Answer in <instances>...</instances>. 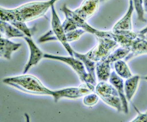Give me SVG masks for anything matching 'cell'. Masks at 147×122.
<instances>
[{
    "mask_svg": "<svg viewBox=\"0 0 147 122\" xmlns=\"http://www.w3.org/2000/svg\"><path fill=\"white\" fill-rule=\"evenodd\" d=\"M134 8L137 13L138 20L142 22H146L144 16V10L143 6V0H133Z\"/></svg>",
    "mask_w": 147,
    "mask_h": 122,
    "instance_id": "ffe728a7",
    "label": "cell"
},
{
    "mask_svg": "<svg viewBox=\"0 0 147 122\" xmlns=\"http://www.w3.org/2000/svg\"><path fill=\"white\" fill-rule=\"evenodd\" d=\"M0 29L5 38L25 37V35L9 22L1 20Z\"/></svg>",
    "mask_w": 147,
    "mask_h": 122,
    "instance_id": "9a60e30c",
    "label": "cell"
},
{
    "mask_svg": "<svg viewBox=\"0 0 147 122\" xmlns=\"http://www.w3.org/2000/svg\"><path fill=\"white\" fill-rule=\"evenodd\" d=\"M99 96L96 93L88 94L85 95L84 98V104L87 106H93L97 104L99 100Z\"/></svg>",
    "mask_w": 147,
    "mask_h": 122,
    "instance_id": "603a6c76",
    "label": "cell"
},
{
    "mask_svg": "<svg viewBox=\"0 0 147 122\" xmlns=\"http://www.w3.org/2000/svg\"><path fill=\"white\" fill-rule=\"evenodd\" d=\"M143 5L144 7V11L147 12V0H143Z\"/></svg>",
    "mask_w": 147,
    "mask_h": 122,
    "instance_id": "d4e9b609",
    "label": "cell"
},
{
    "mask_svg": "<svg viewBox=\"0 0 147 122\" xmlns=\"http://www.w3.org/2000/svg\"><path fill=\"white\" fill-rule=\"evenodd\" d=\"M143 79H145L146 81H147V76H146L145 77H143ZM146 113H147V111L146 112Z\"/></svg>",
    "mask_w": 147,
    "mask_h": 122,
    "instance_id": "4316f807",
    "label": "cell"
},
{
    "mask_svg": "<svg viewBox=\"0 0 147 122\" xmlns=\"http://www.w3.org/2000/svg\"><path fill=\"white\" fill-rule=\"evenodd\" d=\"M95 87L92 84L84 83L79 87H69L54 91L52 96L55 102L63 97L70 99L79 98L94 91Z\"/></svg>",
    "mask_w": 147,
    "mask_h": 122,
    "instance_id": "52a82bcc",
    "label": "cell"
},
{
    "mask_svg": "<svg viewBox=\"0 0 147 122\" xmlns=\"http://www.w3.org/2000/svg\"><path fill=\"white\" fill-rule=\"evenodd\" d=\"M133 0H129V5L127 11L124 16L118 21L114 25L112 31L118 30H132V14L134 10Z\"/></svg>",
    "mask_w": 147,
    "mask_h": 122,
    "instance_id": "7c38bea8",
    "label": "cell"
},
{
    "mask_svg": "<svg viewBox=\"0 0 147 122\" xmlns=\"http://www.w3.org/2000/svg\"><path fill=\"white\" fill-rule=\"evenodd\" d=\"M73 57L78 59L83 63L85 66L87 72L91 74L92 76L96 79V62H94L90 59L87 57L85 54L79 53L76 52L75 51L74 52Z\"/></svg>",
    "mask_w": 147,
    "mask_h": 122,
    "instance_id": "d6986e66",
    "label": "cell"
},
{
    "mask_svg": "<svg viewBox=\"0 0 147 122\" xmlns=\"http://www.w3.org/2000/svg\"><path fill=\"white\" fill-rule=\"evenodd\" d=\"M96 93L105 103L116 109L123 111L122 102L117 90L111 84L106 81H100L96 85Z\"/></svg>",
    "mask_w": 147,
    "mask_h": 122,
    "instance_id": "5b68a950",
    "label": "cell"
},
{
    "mask_svg": "<svg viewBox=\"0 0 147 122\" xmlns=\"http://www.w3.org/2000/svg\"><path fill=\"white\" fill-rule=\"evenodd\" d=\"M138 33L143 34H147V27H146L145 28H144V29H143L142 30H140Z\"/></svg>",
    "mask_w": 147,
    "mask_h": 122,
    "instance_id": "484cf974",
    "label": "cell"
},
{
    "mask_svg": "<svg viewBox=\"0 0 147 122\" xmlns=\"http://www.w3.org/2000/svg\"><path fill=\"white\" fill-rule=\"evenodd\" d=\"M97 39L96 45L87 53V57L94 62H98L104 60L112 51L120 45L111 39L106 37H96Z\"/></svg>",
    "mask_w": 147,
    "mask_h": 122,
    "instance_id": "277c9868",
    "label": "cell"
},
{
    "mask_svg": "<svg viewBox=\"0 0 147 122\" xmlns=\"http://www.w3.org/2000/svg\"><path fill=\"white\" fill-rule=\"evenodd\" d=\"M3 83L28 93L53 95L54 91L48 89L36 77L30 75L4 79Z\"/></svg>",
    "mask_w": 147,
    "mask_h": 122,
    "instance_id": "7a4b0ae2",
    "label": "cell"
},
{
    "mask_svg": "<svg viewBox=\"0 0 147 122\" xmlns=\"http://www.w3.org/2000/svg\"><path fill=\"white\" fill-rule=\"evenodd\" d=\"M115 71L122 78L127 79L133 76L129 66L125 60H120L114 63Z\"/></svg>",
    "mask_w": 147,
    "mask_h": 122,
    "instance_id": "e0dca14e",
    "label": "cell"
},
{
    "mask_svg": "<svg viewBox=\"0 0 147 122\" xmlns=\"http://www.w3.org/2000/svg\"><path fill=\"white\" fill-rule=\"evenodd\" d=\"M137 33V37L131 42L129 47L130 52L124 59L125 61L130 60L137 56L147 54V34Z\"/></svg>",
    "mask_w": 147,
    "mask_h": 122,
    "instance_id": "ba28073f",
    "label": "cell"
},
{
    "mask_svg": "<svg viewBox=\"0 0 147 122\" xmlns=\"http://www.w3.org/2000/svg\"><path fill=\"white\" fill-rule=\"evenodd\" d=\"M105 1V0H101V1H102V2H103V1Z\"/></svg>",
    "mask_w": 147,
    "mask_h": 122,
    "instance_id": "83f0119b",
    "label": "cell"
},
{
    "mask_svg": "<svg viewBox=\"0 0 147 122\" xmlns=\"http://www.w3.org/2000/svg\"><path fill=\"white\" fill-rule=\"evenodd\" d=\"M109 81L110 84L113 85L119 94V97L122 102L123 111L127 114L129 113V104L125 97L124 89V82L123 79L117 75L115 71H112Z\"/></svg>",
    "mask_w": 147,
    "mask_h": 122,
    "instance_id": "30bf717a",
    "label": "cell"
},
{
    "mask_svg": "<svg viewBox=\"0 0 147 122\" xmlns=\"http://www.w3.org/2000/svg\"><path fill=\"white\" fill-rule=\"evenodd\" d=\"M134 109L137 112V115L136 118L131 121L132 122H147V113H141L138 109L134 105Z\"/></svg>",
    "mask_w": 147,
    "mask_h": 122,
    "instance_id": "cb8c5ba5",
    "label": "cell"
},
{
    "mask_svg": "<svg viewBox=\"0 0 147 122\" xmlns=\"http://www.w3.org/2000/svg\"><path fill=\"white\" fill-rule=\"evenodd\" d=\"M43 57L59 61L68 64L77 73L80 80L83 83L92 84L94 86H96V79L86 71L85 66L83 63L78 59L72 56L64 57L50 54H44Z\"/></svg>",
    "mask_w": 147,
    "mask_h": 122,
    "instance_id": "8992f818",
    "label": "cell"
},
{
    "mask_svg": "<svg viewBox=\"0 0 147 122\" xmlns=\"http://www.w3.org/2000/svg\"><path fill=\"white\" fill-rule=\"evenodd\" d=\"M58 0L46 2H31L11 9L1 8V20L10 22L19 21L27 22L43 16L49 9Z\"/></svg>",
    "mask_w": 147,
    "mask_h": 122,
    "instance_id": "6da1fadb",
    "label": "cell"
},
{
    "mask_svg": "<svg viewBox=\"0 0 147 122\" xmlns=\"http://www.w3.org/2000/svg\"><path fill=\"white\" fill-rule=\"evenodd\" d=\"M140 79V76L138 75H133L129 78L126 79L124 83L125 97L128 102H130L135 95Z\"/></svg>",
    "mask_w": 147,
    "mask_h": 122,
    "instance_id": "5bb4252c",
    "label": "cell"
},
{
    "mask_svg": "<svg viewBox=\"0 0 147 122\" xmlns=\"http://www.w3.org/2000/svg\"><path fill=\"white\" fill-rule=\"evenodd\" d=\"M85 32H86L85 30L82 29H77L76 30L67 32L66 33V36L67 41L71 42L78 40Z\"/></svg>",
    "mask_w": 147,
    "mask_h": 122,
    "instance_id": "7402d4cb",
    "label": "cell"
},
{
    "mask_svg": "<svg viewBox=\"0 0 147 122\" xmlns=\"http://www.w3.org/2000/svg\"><path fill=\"white\" fill-rule=\"evenodd\" d=\"M130 52V49L127 47L119 46L114 50L113 51H112L107 56V58L105 59V60L110 63V64L112 63H115L117 61L123 60V59L125 58V57Z\"/></svg>",
    "mask_w": 147,
    "mask_h": 122,
    "instance_id": "ac0fdd59",
    "label": "cell"
},
{
    "mask_svg": "<svg viewBox=\"0 0 147 122\" xmlns=\"http://www.w3.org/2000/svg\"><path fill=\"white\" fill-rule=\"evenodd\" d=\"M110 63L106 60L97 62L96 65V72L99 81L109 80L111 73Z\"/></svg>",
    "mask_w": 147,
    "mask_h": 122,
    "instance_id": "2e32d148",
    "label": "cell"
},
{
    "mask_svg": "<svg viewBox=\"0 0 147 122\" xmlns=\"http://www.w3.org/2000/svg\"><path fill=\"white\" fill-rule=\"evenodd\" d=\"M22 44L15 43L9 40L8 39L1 38L0 39V54L4 58L9 60L12 52L18 50Z\"/></svg>",
    "mask_w": 147,
    "mask_h": 122,
    "instance_id": "4fadbf2b",
    "label": "cell"
},
{
    "mask_svg": "<svg viewBox=\"0 0 147 122\" xmlns=\"http://www.w3.org/2000/svg\"><path fill=\"white\" fill-rule=\"evenodd\" d=\"M52 11V30L40 37L39 42H45L49 41L58 40L63 45L71 56L73 57L74 50L67 41L66 33L61 23L58 14L55 9L54 5L51 7Z\"/></svg>",
    "mask_w": 147,
    "mask_h": 122,
    "instance_id": "3957f363",
    "label": "cell"
},
{
    "mask_svg": "<svg viewBox=\"0 0 147 122\" xmlns=\"http://www.w3.org/2000/svg\"><path fill=\"white\" fill-rule=\"evenodd\" d=\"M24 38L28 45L30 49V57L28 63L25 65L23 73H27L30 67L33 65H36L43 57L44 54L42 51L39 49L38 47L35 45L34 42L32 40L30 37L25 36Z\"/></svg>",
    "mask_w": 147,
    "mask_h": 122,
    "instance_id": "8fae6325",
    "label": "cell"
},
{
    "mask_svg": "<svg viewBox=\"0 0 147 122\" xmlns=\"http://www.w3.org/2000/svg\"><path fill=\"white\" fill-rule=\"evenodd\" d=\"M11 25L16 27L19 30L23 32L27 37H32V31L30 29L27 27L25 22L19 21H13L11 22H9Z\"/></svg>",
    "mask_w": 147,
    "mask_h": 122,
    "instance_id": "44dd1931",
    "label": "cell"
},
{
    "mask_svg": "<svg viewBox=\"0 0 147 122\" xmlns=\"http://www.w3.org/2000/svg\"><path fill=\"white\" fill-rule=\"evenodd\" d=\"M100 2L101 0H84L80 7L74 10V12L86 21L97 11Z\"/></svg>",
    "mask_w": 147,
    "mask_h": 122,
    "instance_id": "9c48e42d",
    "label": "cell"
}]
</instances>
